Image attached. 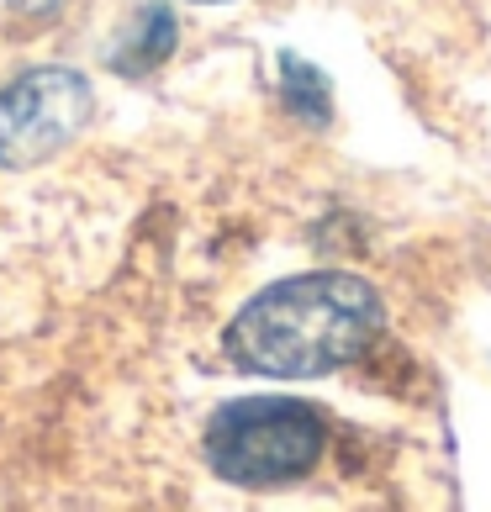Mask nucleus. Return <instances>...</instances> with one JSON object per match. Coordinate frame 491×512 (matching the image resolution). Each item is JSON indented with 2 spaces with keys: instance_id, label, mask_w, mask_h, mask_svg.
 <instances>
[{
  "instance_id": "nucleus-2",
  "label": "nucleus",
  "mask_w": 491,
  "mask_h": 512,
  "mask_svg": "<svg viewBox=\"0 0 491 512\" xmlns=\"http://www.w3.org/2000/svg\"><path fill=\"white\" fill-rule=\"evenodd\" d=\"M328 428L307 402L249 396L206 423V465L228 486H286L323 460Z\"/></svg>"
},
{
  "instance_id": "nucleus-1",
  "label": "nucleus",
  "mask_w": 491,
  "mask_h": 512,
  "mask_svg": "<svg viewBox=\"0 0 491 512\" xmlns=\"http://www.w3.org/2000/svg\"><path fill=\"white\" fill-rule=\"evenodd\" d=\"M381 328V301L354 275H296L259 291L228 328V359L254 375L312 381L354 354Z\"/></svg>"
},
{
  "instance_id": "nucleus-3",
  "label": "nucleus",
  "mask_w": 491,
  "mask_h": 512,
  "mask_svg": "<svg viewBox=\"0 0 491 512\" xmlns=\"http://www.w3.org/2000/svg\"><path fill=\"white\" fill-rule=\"evenodd\" d=\"M90 80L74 69H32L0 90V169L53 159L90 127Z\"/></svg>"
},
{
  "instance_id": "nucleus-4",
  "label": "nucleus",
  "mask_w": 491,
  "mask_h": 512,
  "mask_svg": "<svg viewBox=\"0 0 491 512\" xmlns=\"http://www.w3.org/2000/svg\"><path fill=\"white\" fill-rule=\"evenodd\" d=\"M280 90H286V101H291L307 122H328V80H323V74H317L307 59H296V53H286V59H280Z\"/></svg>"
},
{
  "instance_id": "nucleus-5",
  "label": "nucleus",
  "mask_w": 491,
  "mask_h": 512,
  "mask_svg": "<svg viewBox=\"0 0 491 512\" xmlns=\"http://www.w3.org/2000/svg\"><path fill=\"white\" fill-rule=\"evenodd\" d=\"M169 53H175V16L169 11H143L138 43L117 59V69H154V64L169 59Z\"/></svg>"
}]
</instances>
